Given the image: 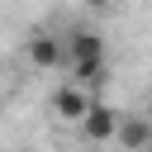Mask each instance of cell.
<instances>
[{
  "label": "cell",
  "mask_w": 152,
  "mask_h": 152,
  "mask_svg": "<svg viewBox=\"0 0 152 152\" xmlns=\"http://www.w3.org/2000/svg\"><path fill=\"white\" fill-rule=\"evenodd\" d=\"M142 114H147V124H152V100H147V109H142Z\"/></svg>",
  "instance_id": "6"
},
{
  "label": "cell",
  "mask_w": 152,
  "mask_h": 152,
  "mask_svg": "<svg viewBox=\"0 0 152 152\" xmlns=\"http://www.w3.org/2000/svg\"><path fill=\"white\" fill-rule=\"evenodd\" d=\"M90 104H95V100H90L81 86H71V81L52 95V109H57V119H66V124H81V119L90 114Z\"/></svg>",
  "instance_id": "5"
},
{
  "label": "cell",
  "mask_w": 152,
  "mask_h": 152,
  "mask_svg": "<svg viewBox=\"0 0 152 152\" xmlns=\"http://www.w3.org/2000/svg\"><path fill=\"white\" fill-rule=\"evenodd\" d=\"M28 62H33L38 71H52V66L66 62V43L52 38V33H33V38H28Z\"/></svg>",
  "instance_id": "4"
},
{
  "label": "cell",
  "mask_w": 152,
  "mask_h": 152,
  "mask_svg": "<svg viewBox=\"0 0 152 152\" xmlns=\"http://www.w3.org/2000/svg\"><path fill=\"white\" fill-rule=\"evenodd\" d=\"M114 142H119L124 152H147V147H152V124H147V114H119Z\"/></svg>",
  "instance_id": "3"
},
{
  "label": "cell",
  "mask_w": 152,
  "mask_h": 152,
  "mask_svg": "<svg viewBox=\"0 0 152 152\" xmlns=\"http://www.w3.org/2000/svg\"><path fill=\"white\" fill-rule=\"evenodd\" d=\"M81 133L90 138V142H114V133H119V109L114 104H90V114L81 119Z\"/></svg>",
  "instance_id": "2"
},
{
  "label": "cell",
  "mask_w": 152,
  "mask_h": 152,
  "mask_svg": "<svg viewBox=\"0 0 152 152\" xmlns=\"http://www.w3.org/2000/svg\"><path fill=\"white\" fill-rule=\"evenodd\" d=\"M104 57V38L95 28H71L66 33V66H81V62H100Z\"/></svg>",
  "instance_id": "1"
}]
</instances>
